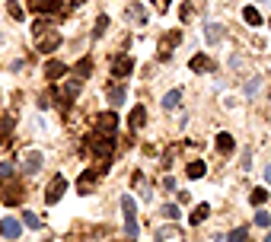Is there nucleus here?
I'll return each instance as SVG.
<instances>
[{
  "label": "nucleus",
  "mask_w": 271,
  "mask_h": 242,
  "mask_svg": "<svg viewBox=\"0 0 271 242\" xmlns=\"http://www.w3.org/2000/svg\"><path fill=\"white\" fill-rule=\"evenodd\" d=\"M32 42H35V51L51 54L54 48H61V32L51 29L48 22H35L32 26Z\"/></svg>",
  "instance_id": "nucleus-1"
},
{
  "label": "nucleus",
  "mask_w": 271,
  "mask_h": 242,
  "mask_svg": "<svg viewBox=\"0 0 271 242\" xmlns=\"http://www.w3.org/2000/svg\"><path fill=\"white\" fill-rule=\"evenodd\" d=\"M122 214H125V233H128V239H137V201L131 195L122 198Z\"/></svg>",
  "instance_id": "nucleus-2"
},
{
  "label": "nucleus",
  "mask_w": 271,
  "mask_h": 242,
  "mask_svg": "<svg viewBox=\"0 0 271 242\" xmlns=\"http://www.w3.org/2000/svg\"><path fill=\"white\" fill-rule=\"evenodd\" d=\"M105 169H109V163H102V166H93V169H86V172H83V178L77 182V191H80V195H86V191H93V182H96L99 175H105Z\"/></svg>",
  "instance_id": "nucleus-3"
},
{
  "label": "nucleus",
  "mask_w": 271,
  "mask_h": 242,
  "mask_svg": "<svg viewBox=\"0 0 271 242\" xmlns=\"http://www.w3.org/2000/svg\"><path fill=\"white\" fill-rule=\"evenodd\" d=\"M86 147L96 153V156H102V160H109V156H112V137H105V134H93V137L86 140Z\"/></svg>",
  "instance_id": "nucleus-4"
},
{
  "label": "nucleus",
  "mask_w": 271,
  "mask_h": 242,
  "mask_svg": "<svg viewBox=\"0 0 271 242\" xmlns=\"http://www.w3.org/2000/svg\"><path fill=\"white\" fill-rule=\"evenodd\" d=\"M115 131H118V115L115 112H105L96 118V134H105V137H112Z\"/></svg>",
  "instance_id": "nucleus-5"
},
{
  "label": "nucleus",
  "mask_w": 271,
  "mask_h": 242,
  "mask_svg": "<svg viewBox=\"0 0 271 242\" xmlns=\"http://www.w3.org/2000/svg\"><path fill=\"white\" fill-rule=\"evenodd\" d=\"M64 191H67V178H64V175H54V178H51V185L45 188V201H48V204L61 201V198H64Z\"/></svg>",
  "instance_id": "nucleus-6"
},
{
  "label": "nucleus",
  "mask_w": 271,
  "mask_h": 242,
  "mask_svg": "<svg viewBox=\"0 0 271 242\" xmlns=\"http://www.w3.org/2000/svg\"><path fill=\"white\" fill-rule=\"evenodd\" d=\"M131 70H134V60L128 57V54H118V57H112V77L125 80V77H131Z\"/></svg>",
  "instance_id": "nucleus-7"
},
{
  "label": "nucleus",
  "mask_w": 271,
  "mask_h": 242,
  "mask_svg": "<svg viewBox=\"0 0 271 242\" xmlns=\"http://www.w3.org/2000/svg\"><path fill=\"white\" fill-rule=\"evenodd\" d=\"M26 4L35 13H57V10L64 7V0H26Z\"/></svg>",
  "instance_id": "nucleus-8"
},
{
  "label": "nucleus",
  "mask_w": 271,
  "mask_h": 242,
  "mask_svg": "<svg viewBox=\"0 0 271 242\" xmlns=\"http://www.w3.org/2000/svg\"><path fill=\"white\" fill-rule=\"evenodd\" d=\"M19 233H22L19 220H13V217H4V220H0V236L4 239H19Z\"/></svg>",
  "instance_id": "nucleus-9"
},
{
  "label": "nucleus",
  "mask_w": 271,
  "mask_h": 242,
  "mask_svg": "<svg viewBox=\"0 0 271 242\" xmlns=\"http://www.w3.org/2000/svg\"><path fill=\"white\" fill-rule=\"evenodd\" d=\"M19 198H22V185H19V182H10V185L0 191V201H4V204H19Z\"/></svg>",
  "instance_id": "nucleus-10"
},
{
  "label": "nucleus",
  "mask_w": 271,
  "mask_h": 242,
  "mask_svg": "<svg viewBox=\"0 0 271 242\" xmlns=\"http://www.w3.org/2000/svg\"><path fill=\"white\" fill-rule=\"evenodd\" d=\"M188 67H192L195 74H207V70H214V60H210L207 54H195L192 60H188Z\"/></svg>",
  "instance_id": "nucleus-11"
},
{
  "label": "nucleus",
  "mask_w": 271,
  "mask_h": 242,
  "mask_svg": "<svg viewBox=\"0 0 271 242\" xmlns=\"http://www.w3.org/2000/svg\"><path fill=\"white\" fill-rule=\"evenodd\" d=\"M42 163H45V156L39 150H32V153H26V160H22V169L32 175V172H39V169H42Z\"/></svg>",
  "instance_id": "nucleus-12"
},
{
  "label": "nucleus",
  "mask_w": 271,
  "mask_h": 242,
  "mask_svg": "<svg viewBox=\"0 0 271 242\" xmlns=\"http://www.w3.org/2000/svg\"><path fill=\"white\" fill-rule=\"evenodd\" d=\"M179 42H182V32H179V29H172V32L163 35V39H160V45H163V57H166V54H169Z\"/></svg>",
  "instance_id": "nucleus-13"
},
{
  "label": "nucleus",
  "mask_w": 271,
  "mask_h": 242,
  "mask_svg": "<svg viewBox=\"0 0 271 242\" xmlns=\"http://www.w3.org/2000/svg\"><path fill=\"white\" fill-rule=\"evenodd\" d=\"M67 74V67L61 64V60H48V64H45V77L48 80H61Z\"/></svg>",
  "instance_id": "nucleus-14"
},
{
  "label": "nucleus",
  "mask_w": 271,
  "mask_h": 242,
  "mask_svg": "<svg viewBox=\"0 0 271 242\" xmlns=\"http://www.w3.org/2000/svg\"><path fill=\"white\" fill-rule=\"evenodd\" d=\"M128 121H131V128H144L147 125V108L144 105H134L131 115H128Z\"/></svg>",
  "instance_id": "nucleus-15"
},
{
  "label": "nucleus",
  "mask_w": 271,
  "mask_h": 242,
  "mask_svg": "<svg viewBox=\"0 0 271 242\" xmlns=\"http://www.w3.org/2000/svg\"><path fill=\"white\" fill-rule=\"evenodd\" d=\"M128 16H131L134 22H140V26H144V22L150 19V16H147V7H144V4H128Z\"/></svg>",
  "instance_id": "nucleus-16"
},
{
  "label": "nucleus",
  "mask_w": 271,
  "mask_h": 242,
  "mask_svg": "<svg viewBox=\"0 0 271 242\" xmlns=\"http://www.w3.org/2000/svg\"><path fill=\"white\" fill-rule=\"evenodd\" d=\"M233 147H236V140H233L227 131H220V134H217V150L220 153H233Z\"/></svg>",
  "instance_id": "nucleus-17"
},
{
  "label": "nucleus",
  "mask_w": 271,
  "mask_h": 242,
  "mask_svg": "<svg viewBox=\"0 0 271 242\" xmlns=\"http://www.w3.org/2000/svg\"><path fill=\"white\" fill-rule=\"evenodd\" d=\"M207 214H210V207H207V204H198V207L192 210V217H188V223H192V226L204 223V220H207Z\"/></svg>",
  "instance_id": "nucleus-18"
},
{
  "label": "nucleus",
  "mask_w": 271,
  "mask_h": 242,
  "mask_svg": "<svg viewBox=\"0 0 271 242\" xmlns=\"http://www.w3.org/2000/svg\"><path fill=\"white\" fill-rule=\"evenodd\" d=\"M204 39H207V42H220V39H223V26H217V22H207V26H204Z\"/></svg>",
  "instance_id": "nucleus-19"
},
{
  "label": "nucleus",
  "mask_w": 271,
  "mask_h": 242,
  "mask_svg": "<svg viewBox=\"0 0 271 242\" xmlns=\"http://www.w3.org/2000/svg\"><path fill=\"white\" fill-rule=\"evenodd\" d=\"M243 19L249 22V26H262V22H265V19H262V13H258L255 7H246V10H243Z\"/></svg>",
  "instance_id": "nucleus-20"
},
{
  "label": "nucleus",
  "mask_w": 271,
  "mask_h": 242,
  "mask_svg": "<svg viewBox=\"0 0 271 242\" xmlns=\"http://www.w3.org/2000/svg\"><path fill=\"white\" fill-rule=\"evenodd\" d=\"M204 172H207V166H204L201 160H195V163H188V169H185V175H188V178H201Z\"/></svg>",
  "instance_id": "nucleus-21"
},
{
  "label": "nucleus",
  "mask_w": 271,
  "mask_h": 242,
  "mask_svg": "<svg viewBox=\"0 0 271 242\" xmlns=\"http://www.w3.org/2000/svg\"><path fill=\"white\" fill-rule=\"evenodd\" d=\"M182 102V89H169L166 96H163V108H175Z\"/></svg>",
  "instance_id": "nucleus-22"
},
{
  "label": "nucleus",
  "mask_w": 271,
  "mask_h": 242,
  "mask_svg": "<svg viewBox=\"0 0 271 242\" xmlns=\"http://www.w3.org/2000/svg\"><path fill=\"white\" fill-rule=\"evenodd\" d=\"M93 74V57H80V64H77V77L80 80H86Z\"/></svg>",
  "instance_id": "nucleus-23"
},
{
  "label": "nucleus",
  "mask_w": 271,
  "mask_h": 242,
  "mask_svg": "<svg viewBox=\"0 0 271 242\" xmlns=\"http://www.w3.org/2000/svg\"><path fill=\"white\" fill-rule=\"evenodd\" d=\"M125 96H128V93H125L122 86H112V89H109V102H112V105H122Z\"/></svg>",
  "instance_id": "nucleus-24"
},
{
  "label": "nucleus",
  "mask_w": 271,
  "mask_h": 242,
  "mask_svg": "<svg viewBox=\"0 0 271 242\" xmlns=\"http://www.w3.org/2000/svg\"><path fill=\"white\" fill-rule=\"evenodd\" d=\"M105 29H109V16L102 13V16H96V26H93V35H96V39H99V35H102Z\"/></svg>",
  "instance_id": "nucleus-25"
},
{
  "label": "nucleus",
  "mask_w": 271,
  "mask_h": 242,
  "mask_svg": "<svg viewBox=\"0 0 271 242\" xmlns=\"http://www.w3.org/2000/svg\"><path fill=\"white\" fill-rule=\"evenodd\" d=\"M249 201H252V204H258V207H262V204L268 201V191H265V188H255L252 195H249Z\"/></svg>",
  "instance_id": "nucleus-26"
},
{
  "label": "nucleus",
  "mask_w": 271,
  "mask_h": 242,
  "mask_svg": "<svg viewBox=\"0 0 271 242\" xmlns=\"http://www.w3.org/2000/svg\"><path fill=\"white\" fill-rule=\"evenodd\" d=\"M246 236H249V226H236L230 233V242H246Z\"/></svg>",
  "instance_id": "nucleus-27"
},
{
  "label": "nucleus",
  "mask_w": 271,
  "mask_h": 242,
  "mask_svg": "<svg viewBox=\"0 0 271 242\" xmlns=\"http://www.w3.org/2000/svg\"><path fill=\"white\" fill-rule=\"evenodd\" d=\"M22 223H26L29 229H39V226H42V220H39V217H35L32 210H26V217H22Z\"/></svg>",
  "instance_id": "nucleus-28"
},
{
  "label": "nucleus",
  "mask_w": 271,
  "mask_h": 242,
  "mask_svg": "<svg viewBox=\"0 0 271 242\" xmlns=\"http://www.w3.org/2000/svg\"><path fill=\"white\" fill-rule=\"evenodd\" d=\"M7 13L13 16V19H22V7L16 4V0H10V4H7Z\"/></svg>",
  "instance_id": "nucleus-29"
},
{
  "label": "nucleus",
  "mask_w": 271,
  "mask_h": 242,
  "mask_svg": "<svg viewBox=\"0 0 271 242\" xmlns=\"http://www.w3.org/2000/svg\"><path fill=\"white\" fill-rule=\"evenodd\" d=\"M175 233H179L175 226H160V229H157V239H169V236H175Z\"/></svg>",
  "instance_id": "nucleus-30"
},
{
  "label": "nucleus",
  "mask_w": 271,
  "mask_h": 242,
  "mask_svg": "<svg viewBox=\"0 0 271 242\" xmlns=\"http://www.w3.org/2000/svg\"><path fill=\"white\" fill-rule=\"evenodd\" d=\"M163 217H169V220H175V217H179V204H166V207H163Z\"/></svg>",
  "instance_id": "nucleus-31"
},
{
  "label": "nucleus",
  "mask_w": 271,
  "mask_h": 242,
  "mask_svg": "<svg viewBox=\"0 0 271 242\" xmlns=\"http://www.w3.org/2000/svg\"><path fill=\"white\" fill-rule=\"evenodd\" d=\"M268 223H271V217H268L265 210H258V214H255V226H268Z\"/></svg>",
  "instance_id": "nucleus-32"
},
{
  "label": "nucleus",
  "mask_w": 271,
  "mask_h": 242,
  "mask_svg": "<svg viewBox=\"0 0 271 242\" xmlns=\"http://www.w3.org/2000/svg\"><path fill=\"white\" fill-rule=\"evenodd\" d=\"M10 128H13V121H10V118H0V137H7Z\"/></svg>",
  "instance_id": "nucleus-33"
},
{
  "label": "nucleus",
  "mask_w": 271,
  "mask_h": 242,
  "mask_svg": "<svg viewBox=\"0 0 271 242\" xmlns=\"http://www.w3.org/2000/svg\"><path fill=\"white\" fill-rule=\"evenodd\" d=\"M10 175H13V166L4 163V166H0V178H10Z\"/></svg>",
  "instance_id": "nucleus-34"
},
{
  "label": "nucleus",
  "mask_w": 271,
  "mask_h": 242,
  "mask_svg": "<svg viewBox=\"0 0 271 242\" xmlns=\"http://www.w3.org/2000/svg\"><path fill=\"white\" fill-rule=\"evenodd\" d=\"M255 89H258V77H255V80H249V83H246V93H249V96H252Z\"/></svg>",
  "instance_id": "nucleus-35"
},
{
  "label": "nucleus",
  "mask_w": 271,
  "mask_h": 242,
  "mask_svg": "<svg viewBox=\"0 0 271 242\" xmlns=\"http://www.w3.org/2000/svg\"><path fill=\"white\" fill-rule=\"evenodd\" d=\"M157 7H160V10H166V7H169V0H157Z\"/></svg>",
  "instance_id": "nucleus-36"
},
{
  "label": "nucleus",
  "mask_w": 271,
  "mask_h": 242,
  "mask_svg": "<svg viewBox=\"0 0 271 242\" xmlns=\"http://www.w3.org/2000/svg\"><path fill=\"white\" fill-rule=\"evenodd\" d=\"M265 182H268V185H271V166L265 169Z\"/></svg>",
  "instance_id": "nucleus-37"
},
{
  "label": "nucleus",
  "mask_w": 271,
  "mask_h": 242,
  "mask_svg": "<svg viewBox=\"0 0 271 242\" xmlns=\"http://www.w3.org/2000/svg\"><path fill=\"white\" fill-rule=\"evenodd\" d=\"M265 242H271V233H268V236H265Z\"/></svg>",
  "instance_id": "nucleus-38"
},
{
  "label": "nucleus",
  "mask_w": 271,
  "mask_h": 242,
  "mask_svg": "<svg viewBox=\"0 0 271 242\" xmlns=\"http://www.w3.org/2000/svg\"><path fill=\"white\" fill-rule=\"evenodd\" d=\"M74 4H86V0H74Z\"/></svg>",
  "instance_id": "nucleus-39"
}]
</instances>
